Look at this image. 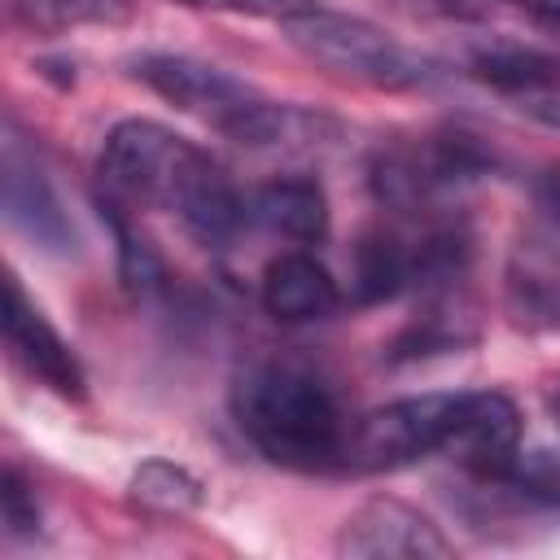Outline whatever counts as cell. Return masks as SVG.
I'll return each mask as SVG.
<instances>
[{
    "label": "cell",
    "mask_w": 560,
    "mask_h": 560,
    "mask_svg": "<svg viewBox=\"0 0 560 560\" xmlns=\"http://www.w3.org/2000/svg\"><path fill=\"white\" fill-rule=\"evenodd\" d=\"M96 175L105 197L122 206H162L201 245H228L249 223V201L232 175L201 144L153 118L114 122L101 140Z\"/></svg>",
    "instance_id": "1"
},
{
    "label": "cell",
    "mask_w": 560,
    "mask_h": 560,
    "mask_svg": "<svg viewBox=\"0 0 560 560\" xmlns=\"http://www.w3.org/2000/svg\"><path fill=\"white\" fill-rule=\"evenodd\" d=\"M228 411L245 442L276 468L289 472H341L350 416L328 385L302 359L258 354L236 368L228 389Z\"/></svg>",
    "instance_id": "2"
},
{
    "label": "cell",
    "mask_w": 560,
    "mask_h": 560,
    "mask_svg": "<svg viewBox=\"0 0 560 560\" xmlns=\"http://www.w3.org/2000/svg\"><path fill=\"white\" fill-rule=\"evenodd\" d=\"M131 74L149 92H158L166 105L201 118L219 136L236 140L241 149L319 153L341 131L337 118L293 105V101H276V96L258 92L254 83L228 74L223 66H210V61H197L184 52H140L131 61Z\"/></svg>",
    "instance_id": "3"
},
{
    "label": "cell",
    "mask_w": 560,
    "mask_h": 560,
    "mask_svg": "<svg viewBox=\"0 0 560 560\" xmlns=\"http://www.w3.org/2000/svg\"><path fill=\"white\" fill-rule=\"evenodd\" d=\"M280 31L311 66H319L341 83L372 92H407L429 83V66L368 18L302 4L280 22Z\"/></svg>",
    "instance_id": "4"
},
{
    "label": "cell",
    "mask_w": 560,
    "mask_h": 560,
    "mask_svg": "<svg viewBox=\"0 0 560 560\" xmlns=\"http://www.w3.org/2000/svg\"><path fill=\"white\" fill-rule=\"evenodd\" d=\"M464 389L411 394L354 416L341 472H394L429 455H446L459 424Z\"/></svg>",
    "instance_id": "5"
},
{
    "label": "cell",
    "mask_w": 560,
    "mask_h": 560,
    "mask_svg": "<svg viewBox=\"0 0 560 560\" xmlns=\"http://www.w3.org/2000/svg\"><path fill=\"white\" fill-rule=\"evenodd\" d=\"M486 171V158L464 136H424L407 144L376 149L368 162V184L389 210H429L442 192L464 188Z\"/></svg>",
    "instance_id": "6"
},
{
    "label": "cell",
    "mask_w": 560,
    "mask_h": 560,
    "mask_svg": "<svg viewBox=\"0 0 560 560\" xmlns=\"http://www.w3.org/2000/svg\"><path fill=\"white\" fill-rule=\"evenodd\" d=\"M332 551L341 560H451L455 542L416 503L398 494H372L341 521Z\"/></svg>",
    "instance_id": "7"
},
{
    "label": "cell",
    "mask_w": 560,
    "mask_h": 560,
    "mask_svg": "<svg viewBox=\"0 0 560 560\" xmlns=\"http://www.w3.org/2000/svg\"><path fill=\"white\" fill-rule=\"evenodd\" d=\"M4 350L13 359L18 372H26L31 381H39L44 389H52L57 398H83L88 394V372L74 354V346L48 324V315L26 298V289L18 284V276L4 280Z\"/></svg>",
    "instance_id": "8"
},
{
    "label": "cell",
    "mask_w": 560,
    "mask_h": 560,
    "mask_svg": "<svg viewBox=\"0 0 560 560\" xmlns=\"http://www.w3.org/2000/svg\"><path fill=\"white\" fill-rule=\"evenodd\" d=\"M0 201H4V219L13 232H22L35 249L44 254H79V232L74 219L66 210V201L57 197L52 179L35 166V158L18 144L4 140V158H0Z\"/></svg>",
    "instance_id": "9"
},
{
    "label": "cell",
    "mask_w": 560,
    "mask_h": 560,
    "mask_svg": "<svg viewBox=\"0 0 560 560\" xmlns=\"http://www.w3.org/2000/svg\"><path fill=\"white\" fill-rule=\"evenodd\" d=\"M472 74L538 127L560 131V57L556 52L516 48V44L481 48L472 57Z\"/></svg>",
    "instance_id": "10"
},
{
    "label": "cell",
    "mask_w": 560,
    "mask_h": 560,
    "mask_svg": "<svg viewBox=\"0 0 560 560\" xmlns=\"http://www.w3.org/2000/svg\"><path fill=\"white\" fill-rule=\"evenodd\" d=\"M503 311L525 332H560V241L521 236L503 267Z\"/></svg>",
    "instance_id": "11"
},
{
    "label": "cell",
    "mask_w": 560,
    "mask_h": 560,
    "mask_svg": "<svg viewBox=\"0 0 560 560\" xmlns=\"http://www.w3.org/2000/svg\"><path fill=\"white\" fill-rule=\"evenodd\" d=\"M258 302L280 324H319L341 306V284L315 254L284 249L262 267Z\"/></svg>",
    "instance_id": "12"
},
{
    "label": "cell",
    "mask_w": 560,
    "mask_h": 560,
    "mask_svg": "<svg viewBox=\"0 0 560 560\" xmlns=\"http://www.w3.org/2000/svg\"><path fill=\"white\" fill-rule=\"evenodd\" d=\"M245 201H249V223L293 245H319L328 236V192L315 175H276L258 184Z\"/></svg>",
    "instance_id": "13"
},
{
    "label": "cell",
    "mask_w": 560,
    "mask_h": 560,
    "mask_svg": "<svg viewBox=\"0 0 560 560\" xmlns=\"http://www.w3.org/2000/svg\"><path fill=\"white\" fill-rule=\"evenodd\" d=\"M429 302L424 311L394 337L389 354L394 359H424V354H446V350H459L477 337V319H472V306L468 298L459 293V280H446L438 289H424Z\"/></svg>",
    "instance_id": "14"
},
{
    "label": "cell",
    "mask_w": 560,
    "mask_h": 560,
    "mask_svg": "<svg viewBox=\"0 0 560 560\" xmlns=\"http://www.w3.org/2000/svg\"><path fill=\"white\" fill-rule=\"evenodd\" d=\"M4 9L18 26L57 35L74 26H118L131 18L136 0H4Z\"/></svg>",
    "instance_id": "15"
},
{
    "label": "cell",
    "mask_w": 560,
    "mask_h": 560,
    "mask_svg": "<svg viewBox=\"0 0 560 560\" xmlns=\"http://www.w3.org/2000/svg\"><path fill=\"white\" fill-rule=\"evenodd\" d=\"M127 494L153 516H188L201 508V481L184 464H171V459L140 464L127 481Z\"/></svg>",
    "instance_id": "16"
},
{
    "label": "cell",
    "mask_w": 560,
    "mask_h": 560,
    "mask_svg": "<svg viewBox=\"0 0 560 560\" xmlns=\"http://www.w3.org/2000/svg\"><path fill=\"white\" fill-rule=\"evenodd\" d=\"M101 210H105V219H109V228H114V241H118V276H122V289H127L131 298L158 293V289L166 284V267H162L158 249L127 223V214H122L127 206H122V201L101 197Z\"/></svg>",
    "instance_id": "17"
},
{
    "label": "cell",
    "mask_w": 560,
    "mask_h": 560,
    "mask_svg": "<svg viewBox=\"0 0 560 560\" xmlns=\"http://www.w3.org/2000/svg\"><path fill=\"white\" fill-rule=\"evenodd\" d=\"M0 508H4V534L9 538H35L39 534V503L31 481L9 464L0 477Z\"/></svg>",
    "instance_id": "18"
},
{
    "label": "cell",
    "mask_w": 560,
    "mask_h": 560,
    "mask_svg": "<svg viewBox=\"0 0 560 560\" xmlns=\"http://www.w3.org/2000/svg\"><path fill=\"white\" fill-rule=\"evenodd\" d=\"M179 4H197V9H219V13H245V18H276L284 22L289 13H298L311 0H179Z\"/></svg>",
    "instance_id": "19"
},
{
    "label": "cell",
    "mask_w": 560,
    "mask_h": 560,
    "mask_svg": "<svg viewBox=\"0 0 560 560\" xmlns=\"http://www.w3.org/2000/svg\"><path fill=\"white\" fill-rule=\"evenodd\" d=\"M499 4H512V9H521L547 26H560V0H499Z\"/></svg>",
    "instance_id": "20"
},
{
    "label": "cell",
    "mask_w": 560,
    "mask_h": 560,
    "mask_svg": "<svg viewBox=\"0 0 560 560\" xmlns=\"http://www.w3.org/2000/svg\"><path fill=\"white\" fill-rule=\"evenodd\" d=\"M538 197H542V206L551 210V219L560 223V171H551V175L538 184Z\"/></svg>",
    "instance_id": "21"
},
{
    "label": "cell",
    "mask_w": 560,
    "mask_h": 560,
    "mask_svg": "<svg viewBox=\"0 0 560 560\" xmlns=\"http://www.w3.org/2000/svg\"><path fill=\"white\" fill-rule=\"evenodd\" d=\"M547 411H551V420H556V429H560V381L547 389Z\"/></svg>",
    "instance_id": "22"
}]
</instances>
